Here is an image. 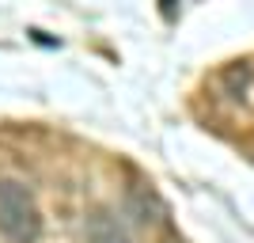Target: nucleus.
Returning a JSON list of instances; mask_svg holds the SVG:
<instances>
[{
    "label": "nucleus",
    "mask_w": 254,
    "mask_h": 243,
    "mask_svg": "<svg viewBox=\"0 0 254 243\" xmlns=\"http://www.w3.org/2000/svg\"><path fill=\"white\" fill-rule=\"evenodd\" d=\"M0 232L11 243H38L42 236V213L34 205L31 190L4 175H0Z\"/></svg>",
    "instance_id": "nucleus-1"
},
{
    "label": "nucleus",
    "mask_w": 254,
    "mask_h": 243,
    "mask_svg": "<svg viewBox=\"0 0 254 243\" xmlns=\"http://www.w3.org/2000/svg\"><path fill=\"white\" fill-rule=\"evenodd\" d=\"M159 11H163V19H175V4H171V0H163V4H159Z\"/></svg>",
    "instance_id": "nucleus-4"
},
{
    "label": "nucleus",
    "mask_w": 254,
    "mask_h": 243,
    "mask_svg": "<svg viewBox=\"0 0 254 243\" xmlns=\"http://www.w3.org/2000/svg\"><path fill=\"white\" fill-rule=\"evenodd\" d=\"M126 209H129V217H133L137 224H156L159 217H163V205H159V198L148 190V186H140V182L126 186Z\"/></svg>",
    "instance_id": "nucleus-2"
},
{
    "label": "nucleus",
    "mask_w": 254,
    "mask_h": 243,
    "mask_svg": "<svg viewBox=\"0 0 254 243\" xmlns=\"http://www.w3.org/2000/svg\"><path fill=\"white\" fill-rule=\"evenodd\" d=\"M87 243H133L126 236V228L118 224V217L110 209H91L87 213Z\"/></svg>",
    "instance_id": "nucleus-3"
}]
</instances>
